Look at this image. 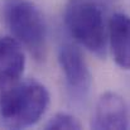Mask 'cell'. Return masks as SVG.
<instances>
[{
  "label": "cell",
  "instance_id": "cell-5",
  "mask_svg": "<svg viewBox=\"0 0 130 130\" xmlns=\"http://www.w3.org/2000/svg\"><path fill=\"white\" fill-rule=\"evenodd\" d=\"M58 62L70 90L75 95H85L91 86V75L82 53L76 47L64 44L59 49Z\"/></svg>",
  "mask_w": 130,
  "mask_h": 130
},
{
  "label": "cell",
  "instance_id": "cell-3",
  "mask_svg": "<svg viewBox=\"0 0 130 130\" xmlns=\"http://www.w3.org/2000/svg\"><path fill=\"white\" fill-rule=\"evenodd\" d=\"M63 20L76 42L99 57L105 56L107 34L104 14L99 5L91 0H68Z\"/></svg>",
  "mask_w": 130,
  "mask_h": 130
},
{
  "label": "cell",
  "instance_id": "cell-2",
  "mask_svg": "<svg viewBox=\"0 0 130 130\" xmlns=\"http://www.w3.org/2000/svg\"><path fill=\"white\" fill-rule=\"evenodd\" d=\"M3 14L13 37L36 59H43L47 51V25L38 6L30 0H5Z\"/></svg>",
  "mask_w": 130,
  "mask_h": 130
},
{
  "label": "cell",
  "instance_id": "cell-6",
  "mask_svg": "<svg viewBox=\"0 0 130 130\" xmlns=\"http://www.w3.org/2000/svg\"><path fill=\"white\" fill-rule=\"evenodd\" d=\"M25 67V57L19 43L13 37L0 38V90L20 81Z\"/></svg>",
  "mask_w": 130,
  "mask_h": 130
},
{
  "label": "cell",
  "instance_id": "cell-4",
  "mask_svg": "<svg viewBox=\"0 0 130 130\" xmlns=\"http://www.w3.org/2000/svg\"><path fill=\"white\" fill-rule=\"evenodd\" d=\"M129 126L128 106L124 99L115 92H105L100 96L91 128L97 130H123Z\"/></svg>",
  "mask_w": 130,
  "mask_h": 130
},
{
  "label": "cell",
  "instance_id": "cell-8",
  "mask_svg": "<svg viewBox=\"0 0 130 130\" xmlns=\"http://www.w3.org/2000/svg\"><path fill=\"white\" fill-rule=\"evenodd\" d=\"M47 130H78L81 129V123L73 116L67 112H58L53 115L48 123L44 125Z\"/></svg>",
  "mask_w": 130,
  "mask_h": 130
},
{
  "label": "cell",
  "instance_id": "cell-7",
  "mask_svg": "<svg viewBox=\"0 0 130 130\" xmlns=\"http://www.w3.org/2000/svg\"><path fill=\"white\" fill-rule=\"evenodd\" d=\"M109 42L115 63L123 70H130V18L128 15L116 13L110 18Z\"/></svg>",
  "mask_w": 130,
  "mask_h": 130
},
{
  "label": "cell",
  "instance_id": "cell-1",
  "mask_svg": "<svg viewBox=\"0 0 130 130\" xmlns=\"http://www.w3.org/2000/svg\"><path fill=\"white\" fill-rule=\"evenodd\" d=\"M49 105L48 90L34 80L19 81L0 90V121L9 129L37 124Z\"/></svg>",
  "mask_w": 130,
  "mask_h": 130
}]
</instances>
